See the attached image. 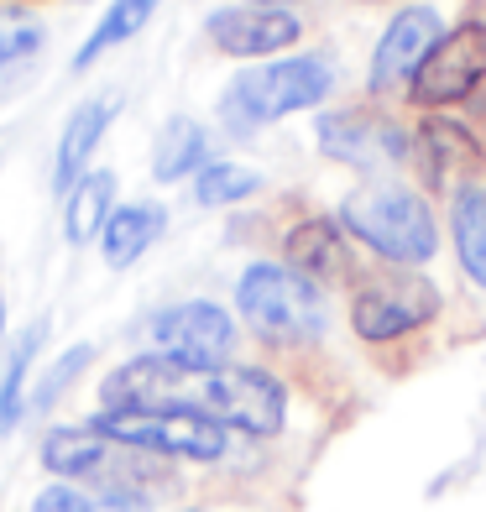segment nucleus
<instances>
[{
  "label": "nucleus",
  "mask_w": 486,
  "mask_h": 512,
  "mask_svg": "<svg viewBox=\"0 0 486 512\" xmlns=\"http://www.w3.org/2000/svg\"><path fill=\"white\" fill-rule=\"evenodd\" d=\"M100 398L110 408H183L204 413L225 429L277 434L283 429L288 392L257 366H189L173 356H136L110 371Z\"/></svg>",
  "instance_id": "nucleus-1"
},
{
  "label": "nucleus",
  "mask_w": 486,
  "mask_h": 512,
  "mask_svg": "<svg viewBox=\"0 0 486 512\" xmlns=\"http://www.w3.org/2000/svg\"><path fill=\"white\" fill-rule=\"evenodd\" d=\"M330 63L324 58H283V63H262L241 74L236 84L225 89L220 100V115L230 131H257L267 121H283L293 110H309L330 95Z\"/></svg>",
  "instance_id": "nucleus-2"
},
{
  "label": "nucleus",
  "mask_w": 486,
  "mask_h": 512,
  "mask_svg": "<svg viewBox=\"0 0 486 512\" xmlns=\"http://www.w3.org/2000/svg\"><path fill=\"white\" fill-rule=\"evenodd\" d=\"M241 319L257 330L267 345H309L324 335V304L309 277L293 267L257 262L241 277Z\"/></svg>",
  "instance_id": "nucleus-3"
},
{
  "label": "nucleus",
  "mask_w": 486,
  "mask_h": 512,
  "mask_svg": "<svg viewBox=\"0 0 486 512\" xmlns=\"http://www.w3.org/2000/svg\"><path fill=\"white\" fill-rule=\"evenodd\" d=\"M340 220L356 241H366L377 256H387L398 267L429 262L439 251V230H434L429 204L408 189H361L345 199Z\"/></svg>",
  "instance_id": "nucleus-4"
},
{
  "label": "nucleus",
  "mask_w": 486,
  "mask_h": 512,
  "mask_svg": "<svg viewBox=\"0 0 486 512\" xmlns=\"http://www.w3.org/2000/svg\"><path fill=\"white\" fill-rule=\"evenodd\" d=\"M95 429L126 450L183 455V460H220L230 445L225 424H215L204 413H183V408H105L95 418Z\"/></svg>",
  "instance_id": "nucleus-5"
},
{
  "label": "nucleus",
  "mask_w": 486,
  "mask_h": 512,
  "mask_svg": "<svg viewBox=\"0 0 486 512\" xmlns=\"http://www.w3.org/2000/svg\"><path fill=\"white\" fill-rule=\"evenodd\" d=\"M434 314H439V293L419 272L372 277L351 304V324L361 340H398L408 330H419V324H429Z\"/></svg>",
  "instance_id": "nucleus-6"
},
{
  "label": "nucleus",
  "mask_w": 486,
  "mask_h": 512,
  "mask_svg": "<svg viewBox=\"0 0 486 512\" xmlns=\"http://www.w3.org/2000/svg\"><path fill=\"white\" fill-rule=\"evenodd\" d=\"M152 356H173L189 366H225L236 351V324L215 304H173L147 324Z\"/></svg>",
  "instance_id": "nucleus-7"
},
{
  "label": "nucleus",
  "mask_w": 486,
  "mask_h": 512,
  "mask_svg": "<svg viewBox=\"0 0 486 512\" xmlns=\"http://www.w3.org/2000/svg\"><path fill=\"white\" fill-rule=\"evenodd\" d=\"M481 79H486V32L460 21L455 32L439 37V48L413 74V105H455L476 95Z\"/></svg>",
  "instance_id": "nucleus-8"
},
{
  "label": "nucleus",
  "mask_w": 486,
  "mask_h": 512,
  "mask_svg": "<svg viewBox=\"0 0 486 512\" xmlns=\"http://www.w3.org/2000/svg\"><path fill=\"white\" fill-rule=\"evenodd\" d=\"M439 37H445V21H439L434 6H408L387 21V32L372 53V89L387 95V89L398 84H413V74L424 68V58L439 48Z\"/></svg>",
  "instance_id": "nucleus-9"
},
{
  "label": "nucleus",
  "mask_w": 486,
  "mask_h": 512,
  "mask_svg": "<svg viewBox=\"0 0 486 512\" xmlns=\"http://www.w3.org/2000/svg\"><path fill=\"white\" fill-rule=\"evenodd\" d=\"M204 32L230 58H267V53H283L304 37L298 16L277 11V6H225L204 21Z\"/></svg>",
  "instance_id": "nucleus-10"
},
{
  "label": "nucleus",
  "mask_w": 486,
  "mask_h": 512,
  "mask_svg": "<svg viewBox=\"0 0 486 512\" xmlns=\"http://www.w3.org/2000/svg\"><path fill=\"white\" fill-rule=\"evenodd\" d=\"M319 147L340 162H356V168H377V162H403L408 136L382 115L335 110V115H319Z\"/></svg>",
  "instance_id": "nucleus-11"
},
{
  "label": "nucleus",
  "mask_w": 486,
  "mask_h": 512,
  "mask_svg": "<svg viewBox=\"0 0 486 512\" xmlns=\"http://www.w3.org/2000/svg\"><path fill=\"white\" fill-rule=\"evenodd\" d=\"M288 267L309 283H335L351 272V256H345V241L330 220H304L288 230Z\"/></svg>",
  "instance_id": "nucleus-12"
},
{
  "label": "nucleus",
  "mask_w": 486,
  "mask_h": 512,
  "mask_svg": "<svg viewBox=\"0 0 486 512\" xmlns=\"http://www.w3.org/2000/svg\"><path fill=\"white\" fill-rule=\"evenodd\" d=\"M115 450H121V445L105 439L95 424H89V429H53L48 439H42V465L58 471L63 481H84V476L110 471Z\"/></svg>",
  "instance_id": "nucleus-13"
},
{
  "label": "nucleus",
  "mask_w": 486,
  "mask_h": 512,
  "mask_svg": "<svg viewBox=\"0 0 486 512\" xmlns=\"http://www.w3.org/2000/svg\"><path fill=\"white\" fill-rule=\"evenodd\" d=\"M110 115H115V100H84L74 115H68L63 142H58V173H53V183H58L63 194H68V183L84 178V162H89V152L100 147Z\"/></svg>",
  "instance_id": "nucleus-14"
},
{
  "label": "nucleus",
  "mask_w": 486,
  "mask_h": 512,
  "mask_svg": "<svg viewBox=\"0 0 486 512\" xmlns=\"http://www.w3.org/2000/svg\"><path fill=\"white\" fill-rule=\"evenodd\" d=\"M110 199H115V173H84L74 189H68V209H63L68 246H84L89 236H100L105 220L115 215Z\"/></svg>",
  "instance_id": "nucleus-15"
},
{
  "label": "nucleus",
  "mask_w": 486,
  "mask_h": 512,
  "mask_svg": "<svg viewBox=\"0 0 486 512\" xmlns=\"http://www.w3.org/2000/svg\"><path fill=\"white\" fill-rule=\"evenodd\" d=\"M162 230V209H147V204H131V209H115L100 230V246H105V262L110 267H131Z\"/></svg>",
  "instance_id": "nucleus-16"
},
{
  "label": "nucleus",
  "mask_w": 486,
  "mask_h": 512,
  "mask_svg": "<svg viewBox=\"0 0 486 512\" xmlns=\"http://www.w3.org/2000/svg\"><path fill=\"white\" fill-rule=\"evenodd\" d=\"M419 152L429 157V178L434 183H445L455 168H476L481 162V142L460 121H429L419 131Z\"/></svg>",
  "instance_id": "nucleus-17"
},
{
  "label": "nucleus",
  "mask_w": 486,
  "mask_h": 512,
  "mask_svg": "<svg viewBox=\"0 0 486 512\" xmlns=\"http://www.w3.org/2000/svg\"><path fill=\"white\" fill-rule=\"evenodd\" d=\"M32 512H152L142 492H131V486H100V492H84L74 481H58L48 492L37 497Z\"/></svg>",
  "instance_id": "nucleus-18"
},
{
  "label": "nucleus",
  "mask_w": 486,
  "mask_h": 512,
  "mask_svg": "<svg viewBox=\"0 0 486 512\" xmlns=\"http://www.w3.org/2000/svg\"><path fill=\"white\" fill-rule=\"evenodd\" d=\"M455 251L471 283L486 288V189H476V183L455 194Z\"/></svg>",
  "instance_id": "nucleus-19"
},
{
  "label": "nucleus",
  "mask_w": 486,
  "mask_h": 512,
  "mask_svg": "<svg viewBox=\"0 0 486 512\" xmlns=\"http://www.w3.org/2000/svg\"><path fill=\"white\" fill-rule=\"evenodd\" d=\"M204 157H210L204 126L199 121H168V131H162V142H157V157H152V173L162 183H178V178H189Z\"/></svg>",
  "instance_id": "nucleus-20"
},
{
  "label": "nucleus",
  "mask_w": 486,
  "mask_h": 512,
  "mask_svg": "<svg viewBox=\"0 0 486 512\" xmlns=\"http://www.w3.org/2000/svg\"><path fill=\"white\" fill-rule=\"evenodd\" d=\"M152 11H157V0H110V11H105V21L95 32H89V42L79 48V58H74V68H89L100 53H110V48H121V42H131L136 32L152 21Z\"/></svg>",
  "instance_id": "nucleus-21"
},
{
  "label": "nucleus",
  "mask_w": 486,
  "mask_h": 512,
  "mask_svg": "<svg viewBox=\"0 0 486 512\" xmlns=\"http://www.w3.org/2000/svg\"><path fill=\"white\" fill-rule=\"evenodd\" d=\"M42 42H48V32H42V21L32 11L21 6H0V79H11L16 68H27Z\"/></svg>",
  "instance_id": "nucleus-22"
},
{
  "label": "nucleus",
  "mask_w": 486,
  "mask_h": 512,
  "mask_svg": "<svg viewBox=\"0 0 486 512\" xmlns=\"http://www.w3.org/2000/svg\"><path fill=\"white\" fill-rule=\"evenodd\" d=\"M257 173L251 168H236V162H210L199 178H194V199L199 204H236V199H246V194H257Z\"/></svg>",
  "instance_id": "nucleus-23"
},
{
  "label": "nucleus",
  "mask_w": 486,
  "mask_h": 512,
  "mask_svg": "<svg viewBox=\"0 0 486 512\" xmlns=\"http://www.w3.org/2000/svg\"><path fill=\"white\" fill-rule=\"evenodd\" d=\"M37 345H42V324L16 345V356H11V366H6V382H0V434H6L16 418H21V382H27V366H32V356H37Z\"/></svg>",
  "instance_id": "nucleus-24"
},
{
  "label": "nucleus",
  "mask_w": 486,
  "mask_h": 512,
  "mask_svg": "<svg viewBox=\"0 0 486 512\" xmlns=\"http://www.w3.org/2000/svg\"><path fill=\"white\" fill-rule=\"evenodd\" d=\"M89 361H95V351H89V345H74L68 356H58V366L48 371V382H42V392H37V408H53V403H58V392L74 382Z\"/></svg>",
  "instance_id": "nucleus-25"
},
{
  "label": "nucleus",
  "mask_w": 486,
  "mask_h": 512,
  "mask_svg": "<svg viewBox=\"0 0 486 512\" xmlns=\"http://www.w3.org/2000/svg\"><path fill=\"white\" fill-rule=\"evenodd\" d=\"M471 27H481V32H486V0H476V6H471Z\"/></svg>",
  "instance_id": "nucleus-26"
},
{
  "label": "nucleus",
  "mask_w": 486,
  "mask_h": 512,
  "mask_svg": "<svg viewBox=\"0 0 486 512\" xmlns=\"http://www.w3.org/2000/svg\"><path fill=\"white\" fill-rule=\"evenodd\" d=\"M251 6H277V11H283V6H293V0H251Z\"/></svg>",
  "instance_id": "nucleus-27"
}]
</instances>
